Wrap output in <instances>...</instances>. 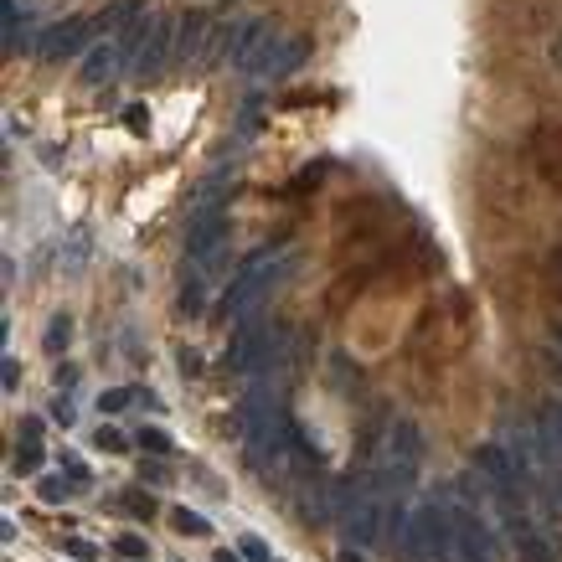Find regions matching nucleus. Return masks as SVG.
Instances as JSON below:
<instances>
[{"label": "nucleus", "mask_w": 562, "mask_h": 562, "mask_svg": "<svg viewBox=\"0 0 562 562\" xmlns=\"http://www.w3.org/2000/svg\"><path fill=\"white\" fill-rule=\"evenodd\" d=\"M295 268V253H279V258H248L243 273H233V284L217 295V320H237V315H258V299L268 289L284 284V273Z\"/></svg>", "instance_id": "nucleus-1"}, {"label": "nucleus", "mask_w": 562, "mask_h": 562, "mask_svg": "<svg viewBox=\"0 0 562 562\" xmlns=\"http://www.w3.org/2000/svg\"><path fill=\"white\" fill-rule=\"evenodd\" d=\"M423 459V428L413 418H397L382 439V501H408Z\"/></svg>", "instance_id": "nucleus-2"}, {"label": "nucleus", "mask_w": 562, "mask_h": 562, "mask_svg": "<svg viewBox=\"0 0 562 562\" xmlns=\"http://www.w3.org/2000/svg\"><path fill=\"white\" fill-rule=\"evenodd\" d=\"M341 532L351 547L382 542V490L372 480H346L341 485Z\"/></svg>", "instance_id": "nucleus-3"}, {"label": "nucleus", "mask_w": 562, "mask_h": 562, "mask_svg": "<svg viewBox=\"0 0 562 562\" xmlns=\"http://www.w3.org/2000/svg\"><path fill=\"white\" fill-rule=\"evenodd\" d=\"M273 42H279L273 21H237L233 67H243V73H268V62H273V52H279Z\"/></svg>", "instance_id": "nucleus-4"}, {"label": "nucleus", "mask_w": 562, "mask_h": 562, "mask_svg": "<svg viewBox=\"0 0 562 562\" xmlns=\"http://www.w3.org/2000/svg\"><path fill=\"white\" fill-rule=\"evenodd\" d=\"M222 237H227L222 212H196V217H191V233H186V268H191V273H202L207 264H217Z\"/></svg>", "instance_id": "nucleus-5"}, {"label": "nucleus", "mask_w": 562, "mask_h": 562, "mask_svg": "<svg viewBox=\"0 0 562 562\" xmlns=\"http://www.w3.org/2000/svg\"><path fill=\"white\" fill-rule=\"evenodd\" d=\"M454 562H501V542H496V532H490L480 516H470V511H459Z\"/></svg>", "instance_id": "nucleus-6"}, {"label": "nucleus", "mask_w": 562, "mask_h": 562, "mask_svg": "<svg viewBox=\"0 0 562 562\" xmlns=\"http://www.w3.org/2000/svg\"><path fill=\"white\" fill-rule=\"evenodd\" d=\"M299 516L310 527H326V521H341V490L330 485L326 474H310L299 485Z\"/></svg>", "instance_id": "nucleus-7"}, {"label": "nucleus", "mask_w": 562, "mask_h": 562, "mask_svg": "<svg viewBox=\"0 0 562 562\" xmlns=\"http://www.w3.org/2000/svg\"><path fill=\"white\" fill-rule=\"evenodd\" d=\"M93 31H98V21H89V16H67V21L42 31V58L62 62V58H73V52H83V42H89Z\"/></svg>", "instance_id": "nucleus-8"}, {"label": "nucleus", "mask_w": 562, "mask_h": 562, "mask_svg": "<svg viewBox=\"0 0 562 562\" xmlns=\"http://www.w3.org/2000/svg\"><path fill=\"white\" fill-rule=\"evenodd\" d=\"M505 532H511V547H516L521 562H552L558 558V547L547 542V532L536 527L527 511H511V516H505Z\"/></svg>", "instance_id": "nucleus-9"}, {"label": "nucleus", "mask_w": 562, "mask_h": 562, "mask_svg": "<svg viewBox=\"0 0 562 562\" xmlns=\"http://www.w3.org/2000/svg\"><path fill=\"white\" fill-rule=\"evenodd\" d=\"M176 27H181V21H171V16H155V21H150L145 42H140V52H135V73H160V67H166Z\"/></svg>", "instance_id": "nucleus-10"}, {"label": "nucleus", "mask_w": 562, "mask_h": 562, "mask_svg": "<svg viewBox=\"0 0 562 562\" xmlns=\"http://www.w3.org/2000/svg\"><path fill=\"white\" fill-rule=\"evenodd\" d=\"M207 36H212V11H186L176 27V62H191Z\"/></svg>", "instance_id": "nucleus-11"}, {"label": "nucleus", "mask_w": 562, "mask_h": 562, "mask_svg": "<svg viewBox=\"0 0 562 562\" xmlns=\"http://www.w3.org/2000/svg\"><path fill=\"white\" fill-rule=\"evenodd\" d=\"M304 58H310V42L299 36V42H284L279 52H273V62H268V83H284V78H295L299 67H304Z\"/></svg>", "instance_id": "nucleus-12"}, {"label": "nucleus", "mask_w": 562, "mask_h": 562, "mask_svg": "<svg viewBox=\"0 0 562 562\" xmlns=\"http://www.w3.org/2000/svg\"><path fill=\"white\" fill-rule=\"evenodd\" d=\"M114 62H119V52L109 47V42H98L89 58H83V67H78V78L89 83V89H98V83H109L114 78Z\"/></svg>", "instance_id": "nucleus-13"}, {"label": "nucleus", "mask_w": 562, "mask_h": 562, "mask_svg": "<svg viewBox=\"0 0 562 562\" xmlns=\"http://www.w3.org/2000/svg\"><path fill=\"white\" fill-rule=\"evenodd\" d=\"M536 428H542V439H547V449L562 459V403L558 397H547L542 403V413H536Z\"/></svg>", "instance_id": "nucleus-14"}, {"label": "nucleus", "mask_w": 562, "mask_h": 562, "mask_svg": "<svg viewBox=\"0 0 562 562\" xmlns=\"http://www.w3.org/2000/svg\"><path fill=\"white\" fill-rule=\"evenodd\" d=\"M135 444L145 449L150 459H166V454L176 449V444H171V439H166V434H160V428H135Z\"/></svg>", "instance_id": "nucleus-15"}, {"label": "nucleus", "mask_w": 562, "mask_h": 562, "mask_svg": "<svg viewBox=\"0 0 562 562\" xmlns=\"http://www.w3.org/2000/svg\"><path fill=\"white\" fill-rule=\"evenodd\" d=\"M42 341H47V351H52V356H62V351H67V341H73V320H67V315H52V326H47Z\"/></svg>", "instance_id": "nucleus-16"}, {"label": "nucleus", "mask_w": 562, "mask_h": 562, "mask_svg": "<svg viewBox=\"0 0 562 562\" xmlns=\"http://www.w3.org/2000/svg\"><path fill=\"white\" fill-rule=\"evenodd\" d=\"M171 527H176L181 536H207V521H202L191 505H176V511H171Z\"/></svg>", "instance_id": "nucleus-17"}, {"label": "nucleus", "mask_w": 562, "mask_h": 562, "mask_svg": "<svg viewBox=\"0 0 562 562\" xmlns=\"http://www.w3.org/2000/svg\"><path fill=\"white\" fill-rule=\"evenodd\" d=\"M114 552H119V558H129V562H145L150 558V542L140 532H124V536H114Z\"/></svg>", "instance_id": "nucleus-18"}, {"label": "nucleus", "mask_w": 562, "mask_h": 562, "mask_svg": "<svg viewBox=\"0 0 562 562\" xmlns=\"http://www.w3.org/2000/svg\"><path fill=\"white\" fill-rule=\"evenodd\" d=\"M36 496H42L47 505H62L67 496H73V480H62V474H47V480L36 485Z\"/></svg>", "instance_id": "nucleus-19"}, {"label": "nucleus", "mask_w": 562, "mask_h": 562, "mask_svg": "<svg viewBox=\"0 0 562 562\" xmlns=\"http://www.w3.org/2000/svg\"><path fill=\"white\" fill-rule=\"evenodd\" d=\"M181 310L202 315V273H191V268H186V284H181Z\"/></svg>", "instance_id": "nucleus-20"}, {"label": "nucleus", "mask_w": 562, "mask_h": 562, "mask_svg": "<svg viewBox=\"0 0 562 562\" xmlns=\"http://www.w3.org/2000/svg\"><path fill=\"white\" fill-rule=\"evenodd\" d=\"M62 470H67V480H73V490H89V485H93L89 465H83L78 454H62Z\"/></svg>", "instance_id": "nucleus-21"}, {"label": "nucleus", "mask_w": 562, "mask_h": 562, "mask_svg": "<svg viewBox=\"0 0 562 562\" xmlns=\"http://www.w3.org/2000/svg\"><path fill=\"white\" fill-rule=\"evenodd\" d=\"M42 470V444H36V439H27V444H21V454H16V474H36Z\"/></svg>", "instance_id": "nucleus-22"}, {"label": "nucleus", "mask_w": 562, "mask_h": 562, "mask_svg": "<svg viewBox=\"0 0 562 562\" xmlns=\"http://www.w3.org/2000/svg\"><path fill=\"white\" fill-rule=\"evenodd\" d=\"M62 552H67V558H83V562H98V542H89V536H67Z\"/></svg>", "instance_id": "nucleus-23"}, {"label": "nucleus", "mask_w": 562, "mask_h": 562, "mask_svg": "<svg viewBox=\"0 0 562 562\" xmlns=\"http://www.w3.org/2000/svg\"><path fill=\"white\" fill-rule=\"evenodd\" d=\"M237 552H243L248 562H268V558H273V552H268V542H264V536H243V542H237Z\"/></svg>", "instance_id": "nucleus-24"}, {"label": "nucleus", "mask_w": 562, "mask_h": 562, "mask_svg": "<svg viewBox=\"0 0 562 562\" xmlns=\"http://www.w3.org/2000/svg\"><path fill=\"white\" fill-rule=\"evenodd\" d=\"M93 444L104 449V454H124V449H129V444H124V434H119V428H98V434H93Z\"/></svg>", "instance_id": "nucleus-25"}, {"label": "nucleus", "mask_w": 562, "mask_h": 562, "mask_svg": "<svg viewBox=\"0 0 562 562\" xmlns=\"http://www.w3.org/2000/svg\"><path fill=\"white\" fill-rule=\"evenodd\" d=\"M124 505H129L135 516H155V501H150V490H129V496H124Z\"/></svg>", "instance_id": "nucleus-26"}, {"label": "nucleus", "mask_w": 562, "mask_h": 562, "mask_svg": "<svg viewBox=\"0 0 562 562\" xmlns=\"http://www.w3.org/2000/svg\"><path fill=\"white\" fill-rule=\"evenodd\" d=\"M326 171H330L326 160H320V166H310V171H304V176H295V186H289V191H310V186H315V181L326 176Z\"/></svg>", "instance_id": "nucleus-27"}, {"label": "nucleus", "mask_w": 562, "mask_h": 562, "mask_svg": "<svg viewBox=\"0 0 562 562\" xmlns=\"http://www.w3.org/2000/svg\"><path fill=\"white\" fill-rule=\"evenodd\" d=\"M16 382H21V361H11V356H5V361H0V387L11 392Z\"/></svg>", "instance_id": "nucleus-28"}, {"label": "nucleus", "mask_w": 562, "mask_h": 562, "mask_svg": "<svg viewBox=\"0 0 562 562\" xmlns=\"http://www.w3.org/2000/svg\"><path fill=\"white\" fill-rule=\"evenodd\" d=\"M124 124H129L135 135H145V129H150V114H145V104H135V109L124 114Z\"/></svg>", "instance_id": "nucleus-29"}, {"label": "nucleus", "mask_w": 562, "mask_h": 562, "mask_svg": "<svg viewBox=\"0 0 562 562\" xmlns=\"http://www.w3.org/2000/svg\"><path fill=\"white\" fill-rule=\"evenodd\" d=\"M52 418L67 428V423H73V403H67V397H58V403H52Z\"/></svg>", "instance_id": "nucleus-30"}, {"label": "nucleus", "mask_w": 562, "mask_h": 562, "mask_svg": "<svg viewBox=\"0 0 562 562\" xmlns=\"http://www.w3.org/2000/svg\"><path fill=\"white\" fill-rule=\"evenodd\" d=\"M140 474H145V485H166V480H160V465H155V459H145V470H140Z\"/></svg>", "instance_id": "nucleus-31"}, {"label": "nucleus", "mask_w": 562, "mask_h": 562, "mask_svg": "<svg viewBox=\"0 0 562 562\" xmlns=\"http://www.w3.org/2000/svg\"><path fill=\"white\" fill-rule=\"evenodd\" d=\"M42 434V418H21V439H36Z\"/></svg>", "instance_id": "nucleus-32"}, {"label": "nucleus", "mask_w": 562, "mask_h": 562, "mask_svg": "<svg viewBox=\"0 0 562 562\" xmlns=\"http://www.w3.org/2000/svg\"><path fill=\"white\" fill-rule=\"evenodd\" d=\"M335 562H366V558H361V547H351V542H346V547H341V558H335Z\"/></svg>", "instance_id": "nucleus-33"}, {"label": "nucleus", "mask_w": 562, "mask_h": 562, "mask_svg": "<svg viewBox=\"0 0 562 562\" xmlns=\"http://www.w3.org/2000/svg\"><path fill=\"white\" fill-rule=\"evenodd\" d=\"M212 562H248V558H243V552H227V547H217V558Z\"/></svg>", "instance_id": "nucleus-34"}, {"label": "nucleus", "mask_w": 562, "mask_h": 562, "mask_svg": "<svg viewBox=\"0 0 562 562\" xmlns=\"http://www.w3.org/2000/svg\"><path fill=\"white\" fill-rule=\"evenodd\" d=\"M552 366H558V377H562V361H552Z\"/></svg>", "instance_id": "nucleus-35"}]
</instances>
